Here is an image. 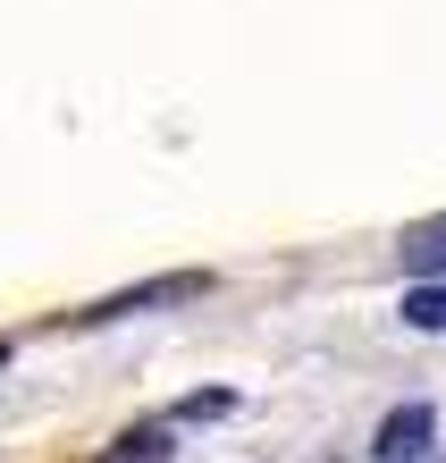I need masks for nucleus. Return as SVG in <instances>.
<instances>
[{
  "mask_svg": "<svg viewBox=\"0 0 446 463\" xmlns=\"http://www.w3.org/2000/svg\"><path fill=\"white\" fill-rule=\"evenodd\" d=\"M404 279H446V220H430V228H413L404 244Z\"/></svg>",
  "mask_w": 446,
  "mask_h": 463,
  "instance_id": "obj_4",
  "label": "nucleus"
},
{
  "mask_svg": "<svg viewBox=\"0 0 446 463\" xmlns=\"http://www.w3.org/2000/svg\"><path fill=\"white\" fill-rule=\"evenodd\" d=\"M101 463H169V430H160V421H144V430H127V439L109 447Z\"/></svg>",
  "mask_w": 446,
  "mask_h": 463,
  "instance_id": "obj_5",
  "label": "nucleus"
},
{
  "mask_svg": "<svg viewBox=\"0 0 446 463\" xmlns=\"http://www.w3.org/2000/svg\"><path fill=\"white\" fill-rule=\"evenodd\" d=\"M404 329L446 337V279H404Z\"/></svg>",
  "mask_w": 446,
  "mask_h": 463,
  "instance_id": "obj_3",
  "label": "nucleus"
},
{
  "mask_svg": "<svg viewBox=\"0 0 446 463\" xmlns=\"http://www.w3.org/2000/svg\"><path fill=\"white\" fill-rule=\"evenodd\" d=\"M194 295H211V269H169V279H144L127 295H101V304L68 312L76 329H101V320H127V312H160V304H194Z\"/></svg>",
  "mask_w": 446,
  "mask_h": 463,
  "instance_id": "obj_1",
  "label": "nucleus"
},
{
  "mask_svg": "<svg viewBox=\"0 0 446 463\" xmlns=\"http://www.w3.org/2000/svg\"><path fill=\"white\" fill-rule=\"evenodd\" d=\"M219 413H236V396H228V388H203V396H185V404H177V421H219Z\"/></svg>",
  "mask_w": 446,
  "mask_h": 463,
  "instance_id": "obj_6",
  "label": "nucleus"
},
{
  "mask_svg": "<svg viewBox=\"0 0 446 463\" xmlns=\"http://www.w3.org/2000/svg\"><path fill=\"white\" fill-rule=\"evenodd\" d=\"M430 430H438V413H430L422 396H413V404H396V413L379 421L371 455H379V463H430Z\"/></svg>",
  "mask_w": 446,
  "mask_h": 463,
  "instance_id": "obj_2",
  "label": "nucleus"
}]
</instances>
